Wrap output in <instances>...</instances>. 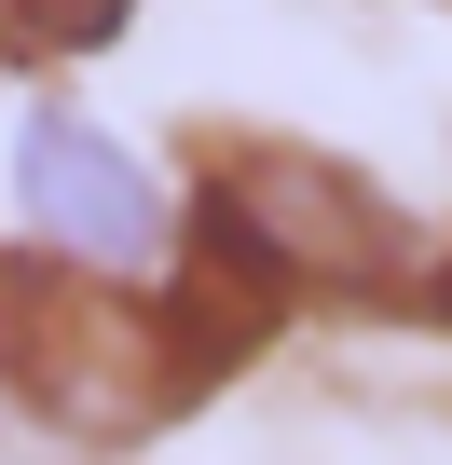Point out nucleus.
Listing matches in <instances>:
<instances>
[{"instance_id":"f257e3e1","label":"nucleus","mask_w":452,"mask_h":465,"mask_svg":"<svg viewBox=\"0 0 452 465\" xmlns=\"http://www.w3.org/2000/svg\"><path fill=\"white\" fill-rule=\"evenodd\" d=\"M178 274L219 302L234 342H247L261 315H288V302H452V247H438L411 205H384L357 164L275 151V137L219 151V164L192 178Z\"/></svg>"},{"instance_id":"f03ea898","label":"nucleus","mask_w":452,"mask_h":465,"mask_svg":"<svg viewBox=\"0 0 452 465\" xmlns=\"http://www.w3.org/2000/svg\"><path fill=\"white\" fill-rule=\"evenodd\" d=\"M0 192H15V232L69 274H178L192 192L137 137H110L96 110H28L0 137Z\"/></svg>"},{"instance_id":"7ed1b4c3","label":"nucleus","mask_w":452,"mask_h":465,"mask_svg":"<svg viewBox=\"0 0 452 465\" xmlns=\"http://www.w3.org/2000/svg\"><path fill=\"white\" fill-rule=\"evenodd\" d=\"M137 0H0V69H83L124 42Z\"/></svg>"},{"instance_id":"20e7f679","label":"nucleus","mask_w":452,"mask_h":465,"mask_svg":"<svg viewBox=\"0 0 452 465\" xmlns=\"http://www.w3.org/2000/svg\"><path fill=\"white\" fill-rule=\"evenodd\" d=\"M0 465H83V438H55L42 411H15V397H0Z\"/></svg>"}]
</instances>
